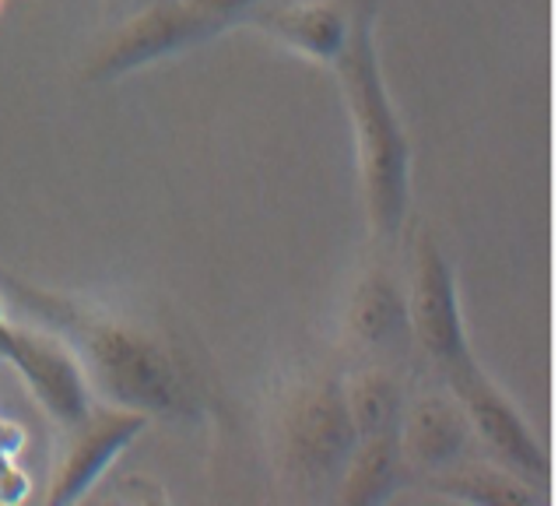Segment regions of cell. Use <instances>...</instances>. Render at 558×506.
Instances as JSON below:
<instances>
[{"label": "cell", "mask_w": 558, "mask_h": 506, "mask_svg": "<svg viewBox=\"0 0 558 506\" xmlns=\"http://www.w3.org/2000/svg\"><path fill=\"white\" fill-rule=\"evenodd\" d=\"M218 25L207 22L190 0H155V4L131 14L99 53L88 60L85 82L109 85L123 74H134L148 63H158L172 53L218 36Z\"/></svg>", "instance_id": "obj_5"}, {"label": "cell", "mask_w": 558, "mask_h": 506, "mask_svg": "<svg viewBox=\"0 0 558 506\" xmlns=\"http://www.w3.org/2000/svg\"><path fill=\"white\" fill-rule=\"evenodd\" d=\"M207 22H215L218 28H226L232 22H239L243 14H250L260 0H190Z\"/></svg>", "instance_id": "obj_15"}, {"label": "cell", "mask_w": 558, "mask_h": 506, "mask_svg": "<svg viewBox=\"0 0 558 506\" xmlns=\"http://www.w3.org/2000/svg\"><path fill=\"white\" fill-rule=\"evenodd\" d=\"M359 443L338 376H313L289 390L278 411L281 474L299 489L324 493L338 485Z\"/></svg>", "instance_id": "obj_3"}, {"label": "cell", "mask_w": 558, "mask_h": 506, "mask_svg": "<svg viewBox=\"0 0 558 506\" xmlns=\"http://www.w3.org/2000/svg\"><path fill=\"white\" fill-rule=\"evenodd\" d=\"M257 25L281 46L330 68L344 50L352 19H348V8L341 11L330 0H295V4L260 11Z\"/></svg>", "instance_id": "obj_11"}, {"label": "cell", "mask_w": 558, "mask_h": 506, "mask_svg": "<svg viewBox=\"0 0 558 506\" xmlns=\"http://www.w3.org/2000/svg\"><path fill=\"white\" fill-rule=\"evenodd\" d=\"M148 415L120 405H92L82 419L68 425V443L53 468L50 499L53 506H68L85 499V493L106 474V468L148 430Z\"/></svg>", "instance_id": "obj_8"}, {"label": "cell", "mask_w": 558, "mask_h": 506, "mask_svg": "<svg viewBox=\"0 0 558 506\" xmlns=\"http://www.w3.org/2000/svg\"><path fill=\"white\" fill-rule=\"evenodd\" d=\"M397 443H401L404 465L422 471H446L464 461L471 447V425L450 390L422 394V398L404 401Z\"/></svg>", "instance_id": "obj_9"}, {"label": "cell", "mask_w": 558, "mask_h": 506, "mask_svg": "<svg viewBox=\"0 0 558 506\" xmlns=\"http://www.w3.org/2000/svg\"><path fill=\"white\" fill-rule=\"evenodd\" d=\"M92 394L148 419H197L201 405L177 352L148 327L102 313H63Z\"/></svg>", "instance_id": "obj_2"}, {"label": "cell", "mask_w": 558, "mask_h": 506, "mask_svg": "<svg viewBox=\"0 0 558 506\" xmlns=\"http://www.w3.org/2000/svg\"><path fill=\"white\" fill-rule=\"evenodd\" d=\"M401 479H404V457L397 433L359 439L338 479V503L344 506L387 503L401 489Z\"/></svg>", "instance_id": "obj_12"}, {"label": "cell", "mask_w": 558, "mask_h": 506, "mask_svg": "<svg viewBox=\"0 0 558 506\" xmlns=\"http://www.w3.org/2000/svg\"><path fill=\"white\" fill-rule=\"evenodd\" d=\"M408 321L411 338L422 345V352L436 362L439 373H450L474 359L468 345L464 310H460L457 272L428 232H422L418 243H414Z\"/></svg>", "instance_id": "obj_4"}, {"label": "cell", "mask_w": 558, "mask_h": 506, "mask_svg": "<svg viewBox=\"0 0 558 506\" xmlns=\"http://www.w3.org/2000/svg\"><path fill=\"white\" fill-rule=\"evenodd\" d=\"M442 380L457 398V405L464 408L471 436L485 443L492 457H496V465L517 471L531 485L548 479V454L541 447V439L531 433L527 419L513 408V401L485 376L477 359L442 373Z\"/></svg>", "instance_id": "obj_6"}, {"label": "cell", "mask_w": 558, "mask_h": 506, "mask_svg": "<svg viewBox=\"0 0 558 506\" xmlns=\"http://www.w3.org/2000/svg\"><path fill=\"white\" fill-rule=\"evenodd\" d=\"M348 335L376 352H401L411 341L408 292L387 267H365L344 303Z\"/></svg>", "instance_id": "obj_10"}, {"label": "cell", "mask_w": 558, "mask_h": 506, "mask_svg": "<svg viewBox=\"0 0 558 506\" xmlns=\"http://www.w3.org/2000/svg\"><path fill=\"white\" fill-rule=\"evenodd\" d=\"M376 11L379 0H352L348 4V43L330 63L338 71L348 113H352L359 141V169L365 215L376 240L393 243L404 229L411 204V145L404 123L390 103L376 53Z\"/></svg>", "instance_id": "obj_1"}, {"label": "cell", "mask_w": 558, "mask_h": 506, "mask_svg": "<svg viewBox=\"0 0 558 506\" xmlns=\"http://www.w3.org/2000/svg\"><path fill=\"white\" fill-rule=\"evenodd\" d=\"M436 493L471 506H537L541 493L502 465H453L436 471Z\"/></svg>", "instance_id": "obj_13"}, {"label": "cell", "mask_w": 558, "mask_h": 506, "mask_svg": "<svg viewBox=\"0 0 558 506\" xmlns=\"http://www.w3.org/2000/svg\"><path fill=\"white\" fill-rule=\"evenodd\" d=\"M0 359L11 362L14 373L25 380L32 398L57 425H74L95 405L88 373L71 345L36 327L11 324V335Z\"/></svg>", "instance_id": "obj_7"}, {"label": "cell", "mask_w": 558, "mask_h": 506, "mask_svg": "<svg viewBox=\"0 0 558 506\" xmlns=\"http://www.w3.org/2000/svg\"><path fill=\"white\" fill-rule=\"evenodd\" d=\"M344 384V405L355 422L359 439L369 436H393L401 425L404 411V387L390 370L365 366L355 376L341 380Z\"/></svg>", "instance_id": "obj_14"}, {"label": "cell", "mask_w": 558, "mask_h": 506, "mask_svg": "<svg viewBox=\"0 0 558 506\" xmlns=\"http://www.w3.org/2000/svg\"><path fill=\"white\" fill-rule=\"evenodd\" d=\"M4 303H0V352H4V345H8V335H11V321L4 316Z\"/></svg>", "instance_id": "obj_16"}]
</instances>
